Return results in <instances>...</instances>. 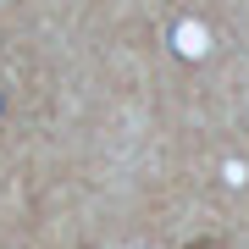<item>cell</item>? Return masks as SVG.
Here are the masks:
<instances>
[{"mask_svg": "<svg viewBox=\"0 0 249 249\" xmlns=\"http://www.w3.org/2000/svg\"><path fill=\"white\" fill-rule=\"evenodd\" d=\"M188 249H222V244H216V238H199V244H188Z\"/></svg>", "mask_w": 249, "mask_h": 249, "instance_id": "obj_1", "label": "cell"}]
</instances>
